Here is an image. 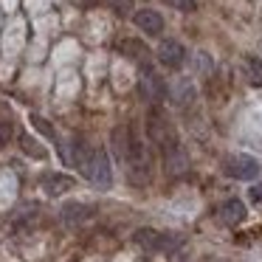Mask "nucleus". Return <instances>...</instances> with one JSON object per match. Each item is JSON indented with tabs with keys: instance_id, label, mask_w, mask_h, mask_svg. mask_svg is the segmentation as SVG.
Returning a JSON list of instances; mask_svg holds the SVG:
<instances>
[{
	"instance_id": "13",
	"label": "nucleus",
	"mask_w": 262,
	"mask_h": 262,
	"mask_svg": "<svg viewBox=\"0 0 262 262\" xmlns=\"http://www.w3.org/2000/svg\"><path fill=\"white\" fill-rule=\"evenodd\" d=\"M91 214H93V209H91V206H85V203H65L62 206L65 223H85Z\"/></svg>"
},
{
	"instance_id": "3",
	"label": "nucleus",
	"mask_w": 262,
	"mask_h": 262,
	"mask_svg": "<svg viewBox=\"0 0 262 262\" xmlns=\"http://www.w3.org/2000/svg\"><path fill=\"white\" fill-rule=\"evenodd\" d=\"M223 172H226L228 178H234V181H254V178L259 175V161L245 155V152L228 155V158L223 161Z\"/></svg>"
},
{
	"instance_id": "20",
	"label": "nucleus",
	"mask_w": 262,
	"mask_h": 262,
	"mask_svg": "<svg viewBox=\"0 0 262 262\" xmlns=\"http://www.w3.org/2000/svg\"><path fill=\"white\" fill-rule=\"evenodd\" d=\"M251 200H254V203H262V183L259 186H251Z\"/></svg>"
},
{
	"instance_id": "6",
	"label": "nucleus",
	"mask_w": 262,
	"mask_h": 262,
	"mask_svg": "<svg viewBox=\"0 0 262 262\" xmlns=\"http://www.w3.org/2000/svg\"><path fill=\"white\" fill-rule=\"evenodd\" d=\"M158 59H161L164 68L181 71L183 62H186V48H183L178 40H164V42H161V48H158Z\"/></svg>"
},
{
	"instance_id": "9",
	"label": "nucleus",
	"mask_w": 262,
	"mask_h": 262,
	"mask_svg": "<svg viewBox=\"0 0 262 262\" xmlns=\"http://www.w3.org/2000/svg\"><path fill=\"white\" fill-rule=\"evenodd\" d=\"M121 54H124L127 59H133V62H138V65H144L147 68V62H149V48L144 46L141 40H121Z\"/></svg>"
},
{
	"instance_id": "2",
	"label": "nucleus",
	"mask_w": 262,
	"mask_h": 262,
	"mask_svg": "<svg viewBox=\"0 0 262 262\" xmlns=\"http://www.w3.org/2000/svg\"><path fill=\"white\" fill-rule=\"evenodd\" d=\"M124 161H127V178H130V183H136V186L149 183V178H152V161H149L144 144L136 136H130V147L124 152Z\"/></svg>"
},
{
	"instance_id": "11",
	"label": "nucleus",
	"mask_w": 262,
	"mask_h": 262,
	"mask_svg": "<svg viewBox=\"0 0 262 262\" xmlns=\"http://www.w3.org/2000/svg\"><path fill=\"white\" fill-rule=\"evenodd\" d=\"M136 243L141 245V248H149V251L169 248V237H164V234L152 231V228H141V231H136Z\"/></svg>"
},
{
	"instance_id": "8",
	"label": "nucleus",
	"mask_w": 262,
	"mask_h": 262,
	"mask_svg": "<svg viewBox=\"0 0 262 262\" xmlns=\"http://www.w3.org/2000/svg\"><path fill=\"white\" fill-rule=\"evenodd\" d=\"M245 214H248V209H245L243 200H223V203L217 206V217H220L223 223H228V226L243 223Z\"/></svg>"
},
{
	"instance_id": "1",
	"label": "nucleus",
	"mask_w": 262,
	"mask_h": 262,
	"mask_svg": "<svg viewBox=\"0 0 262 262\" xmlns=\"http://www.w3.org/2000/svg\"><path fill=\"white\" fill-rule=\"evenodd\" d=\"M147 136H149V141H152L158 149H164V152H169V149L178 147L175 127H172L169 116H166L158 104H155V107L147 113Z\"/></svg>"
},
{
	"instance_id": "5",
	"label": "nucleus",
	"mask_w": 262,
	"mask_h": 262,
	"mask_svg": "<svg viewBox=\"0 0 262 262\" xmlns=\"http://www.w3.org/2000/svg\"><path fill=\"white\" fill-rule=\"evenodd\" d=\"M138 91H141V96L147 99L149 104H158L161 99H166V82L161 79L155 71H144L141 82H138Z\"/></svg>"
},
{
	"instance_id": "18",
	"label": "nucleus",
	"mask_w": 262,
	"mask_h": 262,
	"mask_svg": "<svg viewBox=\"0 0 262 262\" xmlns=\"http://www.w3.org/2000/svg\"><path fill=\"white\" fill-rule=\"evenodd\" d=\"M31 124H34V127H37V130H40V133H42V136H48V138H54V127H51V124H48V121H46V119H40V116H31Z\"/></svg>"
},
{
	"instance_id": "4",
	"label": "nucleus",
	"mask_w": 262,
	"mask_h": 262,
	"mask_svg": "<svg viewBox=\"0 0 262 262\" xmlns=\"http://www.w3.org/2000/svg\"><path fill=\"white\" fill-rule=\"evenodd\" d=\"M85 175L91 178L99 189H107L110 183H113V169H110V158H107V152H104V149H93L91 166H88Z\"/></svg>"
},
{
	"instance_id": "15",
	"label": "nucleus",
	"mask_w": 262,
	"mask_h": 262,
	"mask_svg": "<svg viewBox=\"0 0 262 262\" xmlns=\"http://www.w3.org/2000/svg\"><path fill=\"white\" fill-rule=\"evenodd\" d=\"M20 147H23V152L31 155V158H46V149H42L40 144L34 141V138H29V136L20 138Z\"/></svg>"
},
{
	"instance_id": "10",
	"label": "nucleus",
	"mask_w": 262,
	"mask_h": 262,
	"mask_svg": "<svg viewBox=\"0 0 262 262\" xmlns=\"http://www.w3.org/2000/svg\"><path fill=\"white\" fill-rule=\"evenodd\" d=\"M164 164H166V172H169V175L181 178V175H186V172H189V155L183 152L181 147H175V149H169V152H166Z\"/></svg>"
},
{
	"instance_id": "17",
	"label": "nucleus",
	"mask_w": 262,
	"mask_h": 262,
	"mask_svg": "<svg viewBox=\"0 0 262 262\" xmlns=\"http://www.w3.org/2000/svg\"><path fill=\"white\" fill-rule=\"evenodd\" d=\"M164 3H166V6H172V9H178V12H183V14H189V12L198 9L194 0H164Z\"/></svg>"
},
{
	"instance_id": "19",
	"label": "nucleus",
	"mask_w": 262,
	"mask_h": 262,
	"mask_svg": "<svg viewBox=\"0 0 262 262\" xmlns=\"http://www.w3.org/2000/svg\"><path fill=\"white\" fill-rule=\"evenodd\" d=\"M9 136H12V127H9V124H0V147L9 141Z\"/></svg>"
},
{
	"instance_id": "14",
	"label": "nucleus",
	"mask_w": 262,
	"mask_h": 262,
	"mask_svg": "<svg viewBox=\"0 0 262 262\" xmlns=\"http://www.w3.org/2000/svg\"><path fill=\"white\" fill-rule=\"evenodd\" d=\"M243 71H245V79H248L251 85L262 88V59L259 57H245Z\"/></svg>"
},
{
	"instance_id": "12",
	"label": "nucleus",
	"mask_w": 262,
	"mask_h": 262,
	"mask_svg": "<svg viewBox=\"0 0 262 262\" xmlns=\"http://www.w3.org/2000/svg\"><path fill=\"white\" fill-rule=\"evenodd\" d=\"M42 186H46L48 194H65L68 189H74V181H71L68 175H59V172H54V175H48L46 181H42Z\"/></svg>"
},
{
	"instance_id": "7",
	"label": "nucleus",
	"mask_w": 262,
	"mask_h": 262,
	"mask_svg": "<svg viewBox=\"0 0 262 262\" xmlns=\"http://www.w3.org/2000/svg\"><path fill=\"white\" fill-rule=\"evenodd\" d=\"M133 20H136V26L149 37H158L161 31H164V17H161L155 9H141V12L133 14Z\"/></svg>"
},
{
	"instance_id": "16",
	"label": "nucleus",
	"mask_w": 262,
	"mask_h": 262,
	"mask_svg": "<svg viewBox=\"0 0 262 262\" xmlns=\"http://www.w3.org/2000/svg\"><path fill=\"white\" fill-rule=\"evenodd\" d=\"M102 3H104L107 9H113L116 14H121V17H127V14L133 12V6H136L133 0H102Z\"/></svg>"
}]
</instances>
